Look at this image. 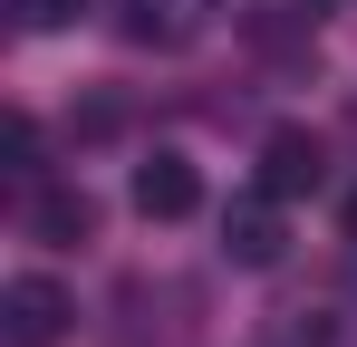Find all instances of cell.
Segmentation results:
<instances>
[{"label":"cell","mask_w":357,"mask_h":347,"mask_svg":"<svg viewBox=\"0 0 357 347\" xmlns=\"http://www.w3.org/2000/svg\"><path fill=\"white\" fill-rule=\"evenodd\" d=\"M68 318H77V299L49 270H20V280L0 289V347H59Z\"/></svg>","instance_id":"cell-1"},{"label":"cell","mask_w":357,"mask_h":347,"mask_svg":"<svg viewBox=\"0 0 357 347\" xmlns=\"http://www.w3.org/2000/svg\"><path fill=\"white\" fill-rule=\"evenodd\" d=\"M319 183H328V145H319L309 125H271V135H261V193L299 203V193H319Z\"/></svg>","instance_id":"cell-2"},{"label":"cell","mask_w":357,"mask_h":347,"mask_svg":"<svg viewBox=\"0 0 357 347\" xmlns=\"http://www.w3.org/2000/svg\"><path fill=\"white\" fill-rule=\"evenodd\" d=\"M135 213H145V222H193V213H203L193 155H145V164H135Z\"/></svg>","instance_id":"cell-3"},{"label":"cell","mask_w":357,"mask_h":347,"mask_svg":"<svg viewBox=\"0 0 357 347\" xmlns=\"http://www.w3.org/2000/svg\"><path fill=\"white\" fill-rule=\"evenodd\" d=\"M280 241H290V231H280V193H251V203L222 213V251H232L241 270H271V261H280Z\"/></svg>","instance_id":"cell-4"},{"label":"cell","mask_w":357,"mask_h":347,"mask_svg":"<svg viewBox=\"0 0 357 347\" xmlns=\"http://www.w3.org/2000/svg\"><path fill=\"white\" fill-rule=\"evenodd\" d=\"M126 39H135V49H183V39H203V0H126Z\"/></svg>","instance_id":"cell-5"},{"label":"cell","mask_w":357,"mask_h":347,"mask_svg":"<svg viewBox=\"0 0 357 347\" xmlns=\"http://www.w3.org/2000/svg\"><path fill=\"white\" fill-rule=\"evenodd\" d=\"M87 222H97V203H87L77 183H39V193H29V231H39V241H87Z\"/></svg>","instance_id":"cell-6"},{"label":"cell","mask_w":357,"mask_h":347,"mask_svg":"<svg viewBox=\"0 0 357 347\" xmlns=\"http://www.w3.org/2000/svg\"><path fill=\"white\" fill-rule=\"evenodd\" d=\"M0 155H10V183H29V193H39V116H0Z\"/></svg>","instance_id":"cell-7"},{"label":"cell","mask_w":357,"mask_h":347,"mask_svg":"<svg viewBox=\"0 0 357 347\" xmlns=\"http://www.w3.org/2000/svg\"><path fill=\"white\" fill-rule=\"evenodd\" d=\"M77 10H87V0H10V20H20L29 39H39V29H68Z\"/></svg>","instance_id":"cell-8"},{"label":"cell","mask_w":357,"mask_h":347,"mask_svg":"<svg viewBox=\"0 0 357 347\" xmlns=\"http://www.w3.org/2000/svg\"><path fill=\"white\" fill-rule=\"evenodd\" d=\"M348 241H357V203H348Z\"/></svg>","instance_id":"cell-9"}]
</instances>
